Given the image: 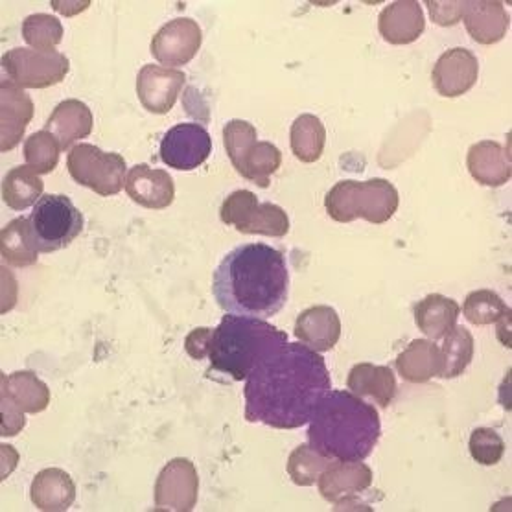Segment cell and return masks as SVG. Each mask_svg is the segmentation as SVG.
Masks as SVG:
<instances>
[{
    "instance_id": "obj_1",
    "label": "cell",
    "mask_w": 512,
    "mask_h": 512,
    "mask_svg": "<svg viewBox=\"0 0 512 512\" xmlns=\"http://www.w3.org/2000/svg\"><path fill=\"white\" fill-rule=\"evenodd\" d=\"M330 389L325 358L301 343H284L245 378V419L297 430L312 420Z\"/></svg>"
},
{
    "instance_id": "obj_2",
    "label": "cell",
    "mask_w": 512,
    "mask_h": 512,
    "mask_svg": "<svg viewBox=\"0 0 512 512\" xmlns=\"http://www.w3.org/2000/svg\"><path fill=\"white\" fill-rule=\"evenodd\" d=\"M212 293L227 314L256 319L277 315L290 293L286 256L271 245H238L214 271Z\"/></svg>"
},
{
    "instance_id": "obj_3",
    "label": "cell",
    "mask_w": 512,
    "mask_h": 512,
    "mask_svg": "<svg viewBox=\"0 0 512 512\" xmlns=\"http://www.w3.org/2000/svg\"><path fill=\"white\" fill-rule=\"evenodd\" d=\"M382 435L374 406L350 391H330L315 409L308 444L338 461H363L373 454Z\"/></svg>"
},
{
    "instance_id": "obj_4",
    "label": "cell",
    "mask_w": 512,
    "mask_h": 512,
    "mask_svg": "<svg viewBox=\"0 0 512 512\" xmlns=\"http://www.w3.org/2000/svg\"><path fill=\"white\" fill-rule=\"evenodd\" d=\"M288 343V334L266 319L225 315L222 323L212 328L209 374H223L234 382H242L271 350Z\"/></svg>"
},
{
    "instance_id": "obj_5",
    "label": "cell",
    "mask_w": 512,
    "mask_h": 512,
    "mask_svg": "<svg viewBox=\"0 0 512 512\" xmlns=\"http://www.w3.org/2000/svg\"><path fill=\"white\" fill-rule=\"evenodd\" d=\"M398 190L382 177L369 181H339L326 194L325 209L332 220L350 223L354 220L382 225L398 210Z\"/></svg>"
},
{
    "instance_id": "obj_6",
    "label": "cell",
    "mask_w": 512,
    "mask_h": 512,
    "mask_svg": "<svg viewBox=\"0 0 512 512\" xmlns=\"http://www.w3.org/2000/svg\"><path fill=\"white\" fill-rule=\"evenodd\" d=\"M256 129L245 120H231L223 128V144L236 172L256 187L268 188L269 177L282 164L279 148L266 140H256Z\"/></svg>"
},
{
    "instance_id": "obj_7",
    "label": "cell",
    "mask_w": 512,
    "mask_h": 512,
    "mask_svg": "<svg viewBox=\"0 0 512 512\" xmlns=\"http://www.w3.org/2000/svg\"><path fill=\"white\" fill-rule=\"evenodd\" d=\"M30 227L39 253H56L69 247L83 231V214L67 196L47 194L30 214Z\"/></svg>"
},
{
    "instance_id": "obj_8",
    "label": "cell",
    "mask_w": 512,
    "mask_h": 512,
    "mask_svg": "<svg viewBox=\"0 0 512 512\" xmlns=\"http://www.w3.org/2000/svg\"><path fill=\"white\" fill-rule=\"evenodd\" d=\"M67 168L78 185L104 198L117 196L126 187V159L120 153L102 152L94 144H76L67 157Z\"/></svg>"
},
{
    "instance_id": "obj_9",
    "label": "cell",
    "mask_w": 512,
    "mask_h": 512,
    "mask_svg": "<svg viewBox=\"0 0 512 512\" xmlns=\"http://www.w3.org/2000/svg\"><path fill=\"white\" fill-rule=\"evenodd\" d=\"M222 222L233 225L244 234H264L282 238L290 233V218L286 210L275 203H260L251 190H236L223 201Z\"/></svg>"
},
{
    "instance_id": "obj_10",
    "label": "cell",
    "mask_w": 512,
    "mask_h": 512,
    "mask_svg": "<svg viewBox=\"0 0 512 512\" xmlns=\"http://www.w3.org/2000/svg\"><path fill=\"white\" fill-rule=\"evenodd\" d=\"M2 69L21 89H47L65 80L70 61L58 50L12 48L2 56Z\"/></svg>"
},
{
    "instance_id": "obj_11",
    "label": "cell",
    "mask_w": 512,
    "mask_h": 512,
    "mask_svg": "<svg viewBox=\"0 0 512 512\" xmlns=\"http://www.w3.org/2000/svg\"><path fill=\"white\" fill-rule=\"evenodd\" d=\"M157 511L190 512L199 496L198 470L190 459L177 457L164 466L155 483Z\"/></svg>"
},
{
    "instance_id": "obj_12",
    "label": "cell",
    "mask_w": 512,
    "mask_h": 512,
    "mask_svg": "<svg viewBox=\"0 0 512 512\" xmlns=\"http://www.w3.org/2000/svg\"><path fill=\"white\" fill-rule=\"evenodd\" d=\"M212 139L209 131L199 124H177L164 135L161 142V161L166 166L192 172L209 159Z\"/></svg>"
},
{
    "instance_id": "obj_13",
    "label": "cell",
    "mask_w": 512,
    "mask_h": 512,
    "mask_svg": "<svg viewBox=\"0 0 512 512\" xmlns=\"http://www.w3.org/2000/svg\"><path fill=\"white\" fill-rule=\"evenodd\" d=\"M203 43V32L199 24L190 17L174 19L164 24L163 28L153 35L150 52L159 63L168 67L187 65Z\"/></svg>"
},
{
    "instance_id": "obj_14",
    "label": "cell",
    "mask_w": 512,
    "mask_h": 512,
    "mask_svg": "<svg viewBox=\"0 0 512 512\" xmlns=\"http://www.w3.org/2000/svg\"><path fill=\"white\" fill-rule=\"evenodd\" d=\"M185 82L187 76L181 70L144 65L137 76L140 104L153 115H166L172 111Z\"/></svg>"
},
{
    "instance_id": "obj_15",
    "label": "cell",
    "mask_w": 512,
    "mask_h": 512,
    "mask_svg": "<svg viewBox=\"0 0 512 512\" xmlns=\"http://www.w3.org/2000/svg\"><path fill=\"white\" fill-rule=\"evenodd\" d=\"M317 485L326 501L343 507L373 485V470L361 461L336 459L326 466Z\"/></svg>"
},
{
    "instance_id": "obj_16",
    "label": "cell",
    "mask_w": 512,
    "mask_h": 512,
    "mask_svg": "<svg viewBox=\"0 0 512 512\" xmlns=\"http://www.w3.org/2000/svg\"><path fill=\"white\" fill-rule=\"evenodd\" d=\"M479 78V61L466 48H450L437 59L431 80L437 93L444 98H457L468 93Z\"/></svg>"
},
{
    "instance_id": "obj_17",
    "label": "cell",
    "mask_w": 512,
    "mask_h": 512,
    "mask_svg": "<svg viewBox=\"0 0 512 512\" xmlns=\"http://www.w3.org/2000/svg\"><path fill=\"white\" fill-rule=\"evenodd\" d=\"M2 100V131H0V152H12L23 139L24 131L34 118V102L12 80L0 83Z\"/></svg>"
},
{
    "instance_id": "obj_18",
    "label": "cell",
    "mask_w": 512,
    "mask_h": 512,
    "mask_svg": "<svg viewBox=\"0 0 512 512\" xmlns=\"http://www.w3.org/2000/svg\"><path fill=\"white\" fill-rule=\"evenodd\" d=\"M126 192L129 198L146 209H168L175 198L172 175L164 170L150 168L148 164H137L126 177Z\"/></svg>"
},
{
    "instance_id": "obj_19",
    "label": "cell",
    "mask_w": 512,
    "mask_h": 512,
    "mask_svg": "<svg viewBox=\"0 0 512 512\" xmlns=\"http://www.w3.org/2000/svg\"><path fill=\"white\" fill-rule=\"evenodd\" d=\"M295 336L315 352H326L338 345L341 319L332 306H312L299 314L295 321Z\"/></svg>"
},
{
    "instance_id": "obj_20",
    "label": "cell",
    "mask_w": 512,
    "mask_h": 512,
    "mask_svg": "<svg viewBox=\"0 0 512 512\" xmlns=\"http://www.w3.org/2000/svg\"><path fill=\"white\" fill-rule=\"evenodd\" d=\"M426 19L422 6L415 0H398L389 4L378 17V30L391 45L415 43L424 34Z\"/></svg>"
},
{
    "instance_id": "obj_21",
    "label": "cell",
    "mask_w": 512,
    "mask_h": 512,
    "mask_svg": "<svg viewBox=\"0 0 512 512\" xmlns=\"http://www.w3.org/2000/svg\"><path fill=\"white\" fill-rule=\"evenodd\" d=\"M470 175L483 187L498 188L511 181V155L500 142L481 140L466 155Z\"/></svg>"
},
{
    "instance_id": "obj_22",
    "label": "cell",
    "mask_w": 512,
    "mask_h": 512,
    "mask_svg": "<svg viewBox=\"0 0 512 512\" xmlns=\"http://www.w3.org/2000/svg\"><path fill=\"white\" fill-rule=\"evenodd\" d=\"M468 34L481 45H494L500 43L507 34L511 17L505 10L503 2L498 0H472L465 2L463 12Z\"/></svg>"
},
{
    "instance_id": "obj_23",
    "label": "cell",
    "mask_w": 512,
    "mask_h": 512,
    "mask_svg": "<svg viewBox=\"0 0 512 512\" xmlns=\"http://www.w3.org/2000/svg\"><path fill=\"white\" fill-rule=\"evenodd\" d=\"M94 118L89 105L76 98L65 100L54 109L45 124L61 144V150H72L74 142L87 139L93 133Z\"/></svg>"
},
{
    "instance_id": "obj_24",
    "label": "cell",
    "mask_w": 512,
    "mask_h": 512,
    "mask_svg": "<svg viewBox=\"0 0 512 512\" xmlns=\"http://www.w3.org/2000/svg\"><path fill=\"white\" fill-rule=\"evenodd\" d=\"M396 371L411 384H426L443 374V352L431 339H415L398 354Z\"/></svg>"
},
{
    "instance_id": "obj_25",
    "label": "cell",
    "mask_w": 512,
    "mask_h": 512,
    "mask_svg": "<svg viewBox=\"0 0 512 512\" xmlns=\"http://www.w3.org/2000/svg\"><path fill=\"white\" fill-rule=\"evenodd\" d=\"M30 498L39 511H69L76 500V485L65 470L45 468L32 481Z\"/></svg>"
},
{
    "instance_id": "obj_26",
    "label": "cell",
    "mask_w": 512,
    "mask_h": 512,
    "mask_svg": "<svg viewBox=\"0 0 512 512\" xmlns=\"http://www.w3.org/2000/svg\"><path fill=\"white\" fill-rule=\"evenodd\" d=\"M347 387L360 398H369L380 408H389L396 395L395 373L374 363H358L350 369Z\"/></svg>"
},
{
    "instance_id": "obj_27",
    "label": "cell",
    "mask_w": 512,
    "mask_h": 512,
    "mask_svg": "<svg viewBox=\"0 0 512 512\" xmlns=\"http://www.w3.org/2000/svg\"><path fill=\"white\" fill-rule=\"evenodd\" d=\"M461 314V306L441 293H430L415 306V323L431 341L448 336Z\"/></svg>"
},
{
    "instance_id": "obj_28",
    "label": "cell",
    "mask_w": 512,
    "mask_h": 512,
    "mask_svg": "<svg viewBox=\"0 0 512 512\" xmlns=\"http://www.w3.org/2000/svg\"><path fill=\"white\" fill-rule=\"evenodd\" d=\"M2 395L8 396L23 413H41L50 404V389L30 371L2 376Z\"/></svg>"
},
{
    "instance_id": "obj_29",
    "label": "cell",
    "mask_w": 512,
    "mask_h": 512,
    "mask_svg": "<svg viewBox=\"0 0 512 512\" xmlns=\"http://www.w3.org/2000/svg\"><path fill=\"white\" fill-rule=\"evenodd\" d=\"M466 321L476 326L498 325V336L511 330L512 312L500 295L492 290L472 291L463 304Z\"/></svg>"
},
{
    "instance_id": "obj_30",
    "label": "cell",
    "mask_w": 512,
    "mask_h": 512,
    "mask_svg": "<svg viewBox=\"0 0 512 512\" xmlns=\"http://www.w3.org/2000/svg\"><path fill=\"white\" fill-rule=\"evenodd\" d=\"M2 258L15 268H28L37 262V245L30 227V218H17L0 233Z\"/></svg>"
},
{
    "instance_id": "obj_31",
    "label": "cell",
    "mask_w": 512,
    "mask_h": 512,
    "mask_svg": "<svg viewBox=\"0 0 512 512\" xmlns=\"http://www.w3.org/2000/svg\"><path fill=\"white\" fill-rule=\"evenodd\" d=\"M45 183L30 166L12 168L2 181V199L12 210H26L34 207L43 198Z\"/></svg>"
},
{
    "instance_id": "obj_32",
    "label": "cell",
    "mask_w": 512,
    "mask_h": 512,
    "mask_svg": "<svg viewBox=\"0 0 512 512\" xmlns=\"http://www.w3.org/2000/svg\"><path fill=\"white\" fill-rule=\"evenodd\" d=\"M291 152L303 163H315L323 157L326 144L325 124L315 115L295 118L290 131Z\"/></svg>"
},
{
    "instance_id": "obj_33",
    "label": "cell",
    "mask_w": 512,
    "mask_h": 512,
    "mask_svg": "<svg viewBox=\"0 0 512 512\" xmlns=\"http://www.w3.org/2000/svg\"><path fill=\"white\" fill-rule=\"evenodd\" d=\"M443 360L444 371L441 378L452 380L465 373L466 367L474 358V338L465 326H455L454 330L444 336Z\"/></svg>"
},
{
    "instance_id": "obj_34",
    "label": "cell",
    "mask_w": 512,
    "mask_h": 512,
    "mask_svg": "<svg viewBox=\"0 0 512 512\" xmlns=\"http://www.w3.org/2000/svg\"><path fill=\"white\" fill-rule=\"evenodd\" d=\"M59 153H61V144L47 129L37 131L24 142L26 166H30L35 174H52L58 166Z\"/></svg>"
},
{
    "instance_id": "obj_35",
    "label": "cell",
    "mask_w": 512,
    "mask_h": 512,
    "mask_svg": "<svg viewBox=\"0 0 512 512\" xmlns=\"http://www.w3.org/2000/svg\"><path fill=\"white\" fill-rule=\"evenodd\" d=\"M330 463L332 459L319 454L310 444H301L290 454L288 474L295 485L312 487Z\"/></svg>"
},
{
    "instance_id": "obj_36",
    "label": "cell",
    "mask_w": 512,
    "mask_h": 512,
    "mask_svg": "<svg viewBox=\"0 0 512 512\" xmlns=\"http://www.w3.org/2000/svg\"><path fill=\"white\" fill-rule=\"evenodd\" d=\"M63 24L58 17L48 13L28 15L23 23L24 41L35 50H56L63 41Z\"/></svg>"
},
{
    "instance_id": "obj_37",
    "label": "cell",
    "mask_w": 512,
    "mask_h": 512,
    "mask_svg": "<svg viewBox=\"0 0 512 512\" xmlns=\"http://www.w3.org/2000/svg\"><path fill=\"white\" fill-rule=\"evenodd\" d=\"M470 455L483 466L498 465L505 454V443L500 433L492 428H478L470 435Z\"/></svg>"
},
{
    "instance_id": "obj_38",
    "label": "cell",
    "mask_w": 512,
    "mask_h": 512,
    "mask_svg": "<svg viewBox=\"0 0 512 512\" xmlns=\"http://www.w3.org/2000/svg\"><path fill=\"white\" fill-rule=\"evenodd\" d=\"M430 8L431 19L441 26H452L463 19L465 2H426Z\"/></svg>"
},
{
    "instance_id": "obj_39",
    "label": "cell",
    "mask_w": 512,
    "mask_h": 512,
    "mask_svg": "<svg viewBox=\"0 0 512 512\" xmlns=\"http://www.w3.org/2000/svg\"><path fill=\"white\" fill-rule=\"evenodd\" d=\"M24 415L26 413L17 408L8 396L2 395V428H0L2 437H13L23 430L26 424Z\"/></svg>"
},
{
    "instance_id": "obj_40",
    "label": "cell",
    "mask_w": 512,
    "mask_h": 512,
    "mask_svg": "<svg viewBox=\"0 0 512 512\" xmlns=\"http://www.w3.org/2000/svg\"><path fill=\"white\" fill-rule=\"evenodd\" d=\"M212 328H196L185 339V350L192 360H205L209 356Z\"/></svg>"
}]
</instances>
